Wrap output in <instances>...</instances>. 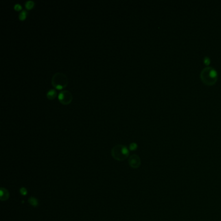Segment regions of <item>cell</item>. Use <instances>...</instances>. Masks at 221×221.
<instances>
[{
  "label": "cell",
  "mask_w": 221,
  "mask_h": 221,
  "mask_svg": "<svg viewBox=\"0 0 221 221\" xmlns=\"http://www.w3.org/2000/svg\"><path fill=\"white\" fill-rule=\"evenodd\" d=\"M201 79L207 85H213L217 82L218 74L215 69L208 67L202 70L201 74Z\"/></svg>",
  "instance_id": "cell-1"
},
{
  "label": "cell",
  "mask_w": 221,
  "mask_h": 221,
  "mask_svg": "<svg viewBox=\"0 0 221 221\" xmlns=\"http://www.w3.org/2000/svg\"><path fill=\"white\" fill-rule=\"evenodd\" d=\"M112 156L115 160L123 161L129 156V150L125 145H117L114 146L111 150Z\"/></svg>",
  "instance_id": "cell-2"
},
{
  "label": "cell",
  "mask_w": 221,
  "mask_h": 221,
  "mask_svg": "<svg viewBox=\"0 0 221 221\" xmlns=\"http://www.w3.org/2000/svg\"><path fill=\"white\" fill-rule=\"evenodd\" d=\"M51 84L56 89L62 90L68 85V77L63 73H56L52 77Z\"/></svg>",
  "instance_id": "cell-3"
},
{
  "label": "cell",
  "mask_w": 221,
  "mask_h": 221,
  "mask_svg": "<svg viewBox=\"0 0 221 221\" xmlns=\"http://www.w3.org/2000/svg\"><path fill=\"white\" fill-rule=\"evenodd\" d=\"M58 98L60 102L62 104L68 105L71 103L73 100V96L69 91L64 90L59 93Z\"/></svg>",
  "instance_id": "cell-4"
},
{
  "label": "cell",
  "mask_w": 221,
  "mask_h": 221,
  "mask_svg": "<svg viewBox=\"0 0 221 221\" xmlns=\"http://www.w3.org/2000/svg\"><path fill=\"white\" fill-rule=\"evenodd\" d=\"M128 163L129 166L132 168H134V169L138 168L140 164H141V161H140L139 157L138 155H136V154H133V155L131 156L129 158Z\"/></svg>",
  "instance_id": "cell-5"
},
{
  "label": "cell",
  "mask_w": 221,
  "mask_h": 221,
  "mask_svg": "<svg viewBox=\"0 0 221 221\" xmlns=\"http://www.w3.org/2000/svg\"><path fill=\"white\" fill-rule=\"evenodd\" d=\"M10 196L9 192L7 189L4 187H1L0 189V198L1 201H7Z\"/></svg>",
  "instance_id": "cell-6"
},
{
  "label": "cell",
  "mask_w": 221,
  "mask_h": 221,
  "mask_svg": "<svg viewBox=\"0 0 221 221\" xmlns=\"http://www.w3.org/2000/svg\"><path fill=\"white\" fill-rule=\"evenodd\" d=\"M56 97H57V92H56L55 90L51 89L48 91V92L47 93V99L50 100H53Z\"/></svg>",
  "instance_id": "cell-7"
},
{
  "label": "cell",
  "mask_w": 221,
  "mask_h": 221,
  "mask_svg": "<svg viewBox=\"0 0 221 221\" xmlns=\"http://www.w3.org/2000/svg\"><path fill=\"white\" fill-rule=\"evenodd\" d=\"M28 202L29 203V204L31 205L33 207H38V205H39V202H38V199L34 198V197H30L28 200Z\"/></svg>",
  "instance_id": "cell-8"
},
{
  "label": "cell",
  "mask_w": 221,
  "mask_h": 221,
  "mask_svg": "<svg viewBox=\"0 0 221 221\" xmlns=\"http://www.w3.org/2000/svg\"><path fill=\"white\" fill-rule=\"evenodd\" d=\"M27 15H28L27 11H26V10H22V11L20 13V15H19V19L21 21H23L27 18Z\"/></svg>",
  "instance_id": "cell-9"
},
{
  "label": "cell",
  "mask_w": 221,
  "mask_h": 221,
  "mask_svg": "<svg viewBox=\"0 0 221 221\" xmlns=\"http://www.w3.org/2000/svg\"><path fill=\"white\" fill-rule=\"evenodd\" d=\"M34 6V2L33 1H27L26 3V7L27 9L30 10L33 9Z\"/></svg>",
  "instance_id": "cell-10"
},
{
  "label": "cell",
  "mask_w": 221,
  "mask_h": 221,
  "mask_svg": "<svg viewBox=\"0 0 221 221\" xmlns=\"http://www.w3.org/2000/svg\"><path fill=\"white\" fill-rule=\"evenodd\" d=\"M20 193L23 196H26L27 194V190L26 187H22L20 189Z\"/></svg>",
  "instance_id": "cell-11"
},
{
  "label": "cell",
  "mask_w": 221,
  "mask_h": 221,
  "mask_svg": "<svg viewBox=\"0 0 221 221\" xmlns=\"http://www.w3.org/2000/svg\"><path fill=\"white\" fill-rule=\"evenodd\" d=\"M137 147H138V145H137L136 143H132L129 146V148H130V150H136L137 149Z\"/></svg>",
  "instance_id": "cell-12"
},
{
  "label": "cell",
  "mask_w": 221,
  "mask_h": 221,
  "mask_svg": "<svg viewBox=\"0 0 221 221\" xmlns=\"http://www.w3.org/2000/svg\"><path fill=\"white\" fill-rule=\"evenodd\" d=\"M14 9H15L16 10H17V11H19V10H20L21 9H22V7L21 6V5H20L19 3H17V4L15 5Z\"/></svg>",
  "instance_id": "cell-13"
},
{
  "label": "cell",
  "mask_w": 221,
  "mask_h": 221,
  "mask_svg": "<svg viewBox=\"0 0 221 221\" xmlns=\"http://www.w3.org/2000/svg\"><path fill=\"white\" fill-rule=\"evenodd\" d=\"M209 62H210V59L208 57H205L204 58V64H209Z\"/></svg>",
  "instance_id": "cell-14"
}]
</instances>
